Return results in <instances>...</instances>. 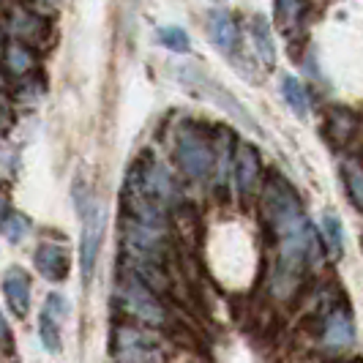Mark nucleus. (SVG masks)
Returning <instances> with one entry per match:
<instances>
[{"instance_id":"13","label":"nucleus","mask_w":363,"mask_h":363,"mask_svg":"<svg viewBox=\"0 0 363 363\" xmlns=\"http://www.w3.org/2000/svg\"><path fill=\"white\" fill-rule=\"evenodd\" d=\"M208 36H211V44L216 47L218 52L224 55H233L238 47V38H240V33H238V25L235 19H233V14L230 11H211V17H208Z\"/></svg>"},{"instance_id":"15","label":"nucleus","mask_w":363,"mask_h":363,"mask_svg":"<svg viewBox=\"0 0 363 363\" xmlns=\"http://www.w3.org/2000/svg\"><path fill=\"white\" fill-rule=\"evenodd\" d=\"M279 91H281V99H284V104L290 107V112L295 118H301V121H306L311 112V99H309V91L303 88V82L298 79V77H292V74H284L281 77V82H279Z\"/></svg>"},{"instance_id":"1","label":"nucleus","mask_w":363,"mask_h":363,"mask_svg":"<svg viewBox=\"0 0 363 363\" xmlns=\"http://www.w3.org/2000/svg\"><path fill=\"white\" fill-rule=\"evenodd\" d=\"M262 205L279 238V259L273 271V292L287 298L303 281V273L320 255L317 233L303 213V202L284 175L271 172L262 186Z\"/></svg>"},{"instance_id":"17","label":"nucleus","mask_w":363,"mask_h":363,"mask_svg":"<svg viewBox=\"0 0 363 363\" xmlns=\"http://www.w3.org/2000/svg\"><path fill=\"white\" fill-rule=\"evenodd\" d=\"M33 221L19 213V211H0V235L6 238L9 243H22L25 238L30 235Z\"/></svg>"},{"instance_id":"8","label":"nucleus","mask_w":363,"mask_h":363,"mask_svg":"<svg viewBox=\"0 0 363 363\" xmlns=\"http://www.w3.org/2000/svg\"><path fill=\"white\" fill-rule=\"evenodd\" d=\"M72 314V303L63 292H52L44 301V309L38 314V342L50 355H60L63 350V323Z\"/></svg>"},{"instance_id":"20","label":"nucleus","mask_w":363,"mask_h":363,"mask_svg":"<svg viewBox=\"0 0 363 363\" xmlns=\"http://www.w3.org/2000/svg\"><path fill=\"white\" fill-rule=\"evenodd\" d=\"M3 60H6V69L14 74V77H25V74L33 69V52L22 41H9L6 44V52H3Z\"/></svg>"},{"instance_id":"9","label":"nucleus","mask_w":363,"mask_h":363,"mask_svg":"<svg viewBox=\"0 0 363 363\" xmlns=\"http://www.w3.org/2000/svg\"><path fill=\"white\" fill-rule=\"evenodd\" d=\"M259 169H262V156L252 143H238L235 156H233V181H235L238 194L246 200L259 183Z\"/></svg>"},{"instance_id":"7","label":"nucleus","mask_w":363,"mask_h":363,"mask_svg":"<svg viewBox=\"0 0 363 363\" xmlns=\"http://www.w3.org/2000/svg\"><path fill=\"white\" fill-rule=\"evenodd\" d=\"M128 178L137 183L150 200H156L159 205H164L167 211H172V208L181 202V191H178V186L172 181L169 169H167L164 164L153 162V159L147 164H134V169H131Z\"/></svg>"},{"instance_id":"22","label":"nucleus","mask_w":363,"mask_h":363,"mask_svg":"<svg viewBox=\"0 0 363 363\" xmlns=\"http://www.w3.org/2000/svg\"><path fill=\"white\" fill-rule=\"evenodd\" d=\"M303 14V0H276V19H279V28L292 30Z\"/></svg>"},{"instance_id":"24","label":"nucleus","mask_w":363,"mask_h":363,"mask_svg":"<svg viewBox=\"0 0 363 363\" xmlns=\"http://www.w3.org/2000/svg\"><path fill=\"white\" fill-rule=\"evenodd\" d=\"M345 363H363V361H345Z\"/></svg>"},{"instance_id":"10","label":"nucleus","mask_w":363,"mask_h":363,"mask_svg":"<svg viewBox=\"0 0 363 363\" xmlns=\"http://www.w3.org/2000/svg\"><path fill=\"white\" fill-rule=\"evenodd\" d=\"M355 323H352V311L342 306H333L325 314V323H323V345L330 352H342L355 345Z\"/></svg>"},{"instance_id":"25","label":"nucleus","mask_w":363,"mask_h":363,"mask_svg":"<svg viewBox=\"0 0 363 363\" xmlns=\"http://www.w3.org/2000/svg\"><path fill=\"white\" fill-rule=\"evenodd\" d=\"M41 3H55V0H41Z\"/></svg>"},{"instance_id":"2","label":"nucleus","mask_w":363,"mask_h":363,"mask_svg":"<svg viewBox=\"0 0 363 363\" xmlns=\"http://www.w3.org/2000/svg\"><path fill=\"white\" fill-rule=\"evenodd\" d=\"M74 202L79 208V221H82L79 268H82V281L91 284L96 262H99V252H101V240H104V230H107V218H104V205L99 202V197H93L79 183L74 186Z\"/></svg>"},{"instance_id":"23","label":"nucleus","mask_w":363,"mask_h":363,"mask_svg":"<svg viewBox=\"0 0 363 363\" xmlns=\"http://www.w3.org/2000/svg\"><path fill=\"white\" fill-rule=\"evenodd\" d=\"M0 342H3V345H11V328L3 320V314H0Z\"/></svg>"},{"instance_id":"4","label":"nucleus","mask_w":363,"mask_h":363,"mask_svg":"<svg viewBox=\"0 0 363 363\" xmlns=\"http://www.w3.org/2000/svg\"><path fill=\"white\" fill-rule=\"evenodd\" d=\"M115 298L121 303V309L126 311L128 317L140 320L143 325H164L167 320V309L162 306V301L153 295V290L137 273H126L121 276L118 287H115Z\"/></svg>"},{"instance_id":"11","label":"nucleus","mask_w":363,"mask_h":363,"mask_svg":"<svg viewBox=\"0 0 363 363\" xmlns=\"http://www.w3.org/2000/svg\"><path fill=\"white\" fill-rule=\"evenodd\" d=\"M0 284H3V298H6L11 314L17 320H25L30 311V276L28 271H22L19 265H11V268H6Z\"/></svg>"},{"instance_id":"3","label":"nucleus","mask_w":363,"mask_h":363,"mask_svg":"<svg viewBox=\"0 0 363 363\" xmlns=\"http://www.w3.org/2000/svg\"><path fill=\"white\" fill-rule=\"evenodd\" d=\"M175 162L181 167V172L189 181L200 183L213 172L216 162V140L211 143V137L194 123H186L175 134Z\"/></svg>"},{"instance_id":"5","label":"nucleus","mask_w":363,"mask_h":363,"mask_svg":"<svg viewBox=\"0 0 363 363\" xmlns=\"http://www.w3.org/2000/svg\"><path fill=\"white\" fill-rule=\"evenodd\" d=\"M178 77H181L183 88H189L194 96H200V99H211L213 104H218L224 112H230V115L238 118L240 123H246L252 131H259V134H262V128H259V123L255 121V115L243 107V104H240V101H238L235 96L227 91V88H221V85L213 82L211 77H205L200 69H194V66H181V69H178Z\"/></svg>"},{"instance_id":"18","label":"nucleus","mask_w":363,"mask_h":363,"mask_svg":"<svg viewBox=\"0 0 363 363\" xmlns=\"http://www.w3.org/2000/svg\"><path fill=\"white\" fill-rule=\"evenodd\" d=\"M252 38H255V50H257V57L271 69L273 63H276V44H273V36H271V25H268V19L259 17L257 14L255 22H252Z\"/></svg>"},{"instance_id":"12","label":"nucleus","mask_w":363,"mask_h":363,"mask_svg":"<svg viewBox=\"0 0 363 363\" xmlns=\"http://www.w3.org/2000/svg\"><path fill=\"white\" fill-rule=\"evenodd\" d=\"M33 265L36 271L47 279V281H66L69 279V252L63 243H55V240H44L33 255Z\"/></svg>"},{"instance_id":"6","label":"nucleus","mask_w":363,"mask_h":363,"mask_svg":"<svg viewBox=\"0 0 363 363\" xmlns=\"http://www.w3.org/2000/svg\"><path fill=\"white\" fill-rule=\"evenodd\" d=\"M112 355L118 363H164L162 345L150 333L131 325L112 330Z\"/></svg>"},{"instance_id":"19","label":"nucleus","mask_w":363,"mask_h":363,"mask_svg":"<svg viewBox=\"0 0 363 363\" xmlns=\"http://www.w3.org/2000/svg\"><path fill=\"white\" fill-rule=\"evenodd\" d=\"M342 181H345L347 197L363 213V164L358 159L342 162Z\"/></svg>"},{"instance_id":"21","label":"nucleus","mask_w":363,"mask_h":363,"mask_svg":"<svg viewBox=\"0 0 363 363\" xmlns=\"http://www.w3.org/2000/svg\"><path fill=\"white\" fill-rule=\"evenodd\" d=\"M156 41L162 44L164 50L178 52V55H186L191 50V38H189V33L183 30L181 25H162V28L156 30Z\"/></svg>"},{"instance_id":"16","label":"nucleus","mask_w":363,"mask_h":363,"mask_svg":"<svg viewBox=\"0 0 363 363\" xmlns=\"http://www.w3.org/2000/svg\"><path fill=\"white\" fill-rule=\"evenodd\" d=\"M320 238H323L330 257L342 259V255H345V227H342V218L336 216L333 211H325L323 218H320Z\"/></svg>"},{"instance_id":"26","label":"nucleus","mask_w":363,"mask_h":363,"mask_svg":"<svg viewBox=\"0 0 363 363\" xmlns=\"http://www.w3.org/2000/svg\"><path fill=\"white\" fill-rule=\"evenodd\" d=\"M216 3H221V0H216Z\"/></svg>"},{"instance_id":"14","label":"nucleus","mask_w":363,"mask_h":363,"mask_svg":"<svg viewBox=\"0 0 363 363\" xmlns=\"http://www.w3.org/2000/svg\"><path fill=\"white\" fill-rule=\"evenodd\" d=\"M355 128H358V118H355V112H352V109L333 107L330 112H328L325 134H328V140L333 143V147H345L347 143L352 140Z\"/></svg>"}]
</instances>
